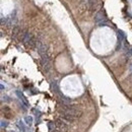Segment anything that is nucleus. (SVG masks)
<instances>
[{"mask_svg":"<svg viewBox=\"0 0 132 132\" xmlns=\"http://www.w3.org/2000/svg\"><path fill=\"white\" fill-rule=\"evenodd\" d=\"M37 51H38V53L40 54V56L48 54L47 46H46L44 43H42V42H37Z\"/></svg>","mask_w":132,"mask_h":132,"instance_id":"39448f33","label":"nucleus"},{"mask_svg":"<svg viewBox=\"0 0 132 132\" xmlns=\"http://www.w3.org/2000/svg\"><path fill=\"white\" fill-rule=\"evenodd\" d=\"M129 72H130V74H132V65H131L130 68H129Z\"/></svg>","mask_w":132,"mask_h":132,"instance_id":"f8f14e48","label":"nucleus"},{"mask_svg":"<svg viewBox=\"0 0 132 132\" xmlns=\"http://www.w3.org/2000/svg\"><path fill=\"white\" fill-rule=\"evenodd\" d=\"M19 35H20V28L18 26H15L13 28V32H12V37L15 39V38H18Z\"/></svg>","mask_w":132,"mask_h":132,"instance_id":"1a4fd4ad","label":"nucleus"},{"mask_svg":"<svg viewBox=\"0 0 132 132\" xmlns=\"http://www.w3.org/2000/svg\"><path fill=\"white\" fill-rule=\"evenodd\" d=\"M4 89V87H3V84H1V90H3Z\"/></svg>","mask_w":132,"mask_h":132,"instance_id":"ddd939ff","label":"nucleus"},{"mask_svg":"<svg viewBox=\"0 0 132 132\" xmlns=\"http://www.w3.org/2000/svg\"><path fill=\"white\" fill-rule=\"evenodd\" d=\"M55 127L58 129V130H60L61 132H67L68 131V129H69V126H68L63 120H61V119H57V120H55Z\"/></svg>","mask_w":132,"mask_h":132,"instance_id":"20e7f679","label":"nucleus"},{"mask_svg":"<svg viewBox=\"0 0 132 132\" xmlns=\"http://www.w3.org/2000/svg\"><path fill=\"white\" fill-rule=\"evenodd\" d=\"M16 126H18V128L20 132H26V129L25 127V124L24 122L21 121V120H19V121H18V123H16Z\"/></svg>","mask_w":132,"mask_h":132,"instance_id":"6e6552de","label":"nucleus"},{"mask_svg":"<svg viewBox=\"0 0 132 132\" xmlns=\"http://www.w3.org/2000/svg\"><path fill=\"white\" fill-rule=\"evenodd\" d=\"M10 132H14V131H10Z\"/></svg>","mask_w":132,"mask_h":132,"instance_id":"4468645a","label":"nucleus"},{"mask_svg":"<svg viewBox=\"0 0 132 132\" xmlns=\"http://www.w3.org/2000/svg\"><path fill=\"white\" fill-rule=\"evenodd\" d=\"M7 125H8V122H7V121H5V122H4V120H2V121H1V128L6 127Z\"/></svg>","mask_w":132,"mask_h":132,"instance_id":"9b49d317","label":"nucleus"},{"mask_svg":"<svg viewBox=\"0 0 132 132\" xmlns=\"http://www.w3.org/2000/svg\"><path fill=\"white\" fill-rule=\"evenodd\" d=\"M60 114H68L70 116L74 117L75 119L80 118L82 115V112L80 109H78L76 106L71 105V104H61L60 109Z\"/></svg>","mask_w":132,"mask_h":132,"instance_id":"f257e3e1","label":"nucleus"},{"mask_svg":"<svg viewBox=\"0 0 132 132\" xmlns=\"http://www.w3.org/2000/svg\"><path fill=\"white\" fill-rule=\"evenodd\" d=\"M51 87H52V90L54 91L55 94L60 95V88H59L58 82H57V81H52V83H51Z\"/></svg>","mask_w":132,"mask_h":132,"instance_id":"0eeeda50","label":"nucleus"},{"mask_svg":"<svg viewBox=\"0 0 132 132\" xmlns=\"http://www.w3.org/2000/svg\"><path fill=\"white\" fill-rule=\"evenodd\" d=\"M22 42H24L26 46L31 48H34V47H37V41L35 37H34L31 33H25L22 35Z\"/></svg>","mask_w":132,"mask_h":132,"instance_id":"f03ea898","label":"nucleus"},{"mask_svg":"<svg viewBox=\"0 0 132 132\" xmlns=\"http://www.w3.org/2000/svg\"><path fill=\"white\" fill-rule=\"evenodd\" d=\"M41 64L44 68V70L46 72H49L51 69V60H50V56L49 54H46L41 56Z\"/></svg>","mask_w":132,"mask_h":132,"instance_id":"7ed1b4c3","label":"nucleus"},{"mask_svg":"<svg viewBox=\"0 0 132 132\" xmlns=\"http://www.w3.org/2000/svg\"><path fill=\"white\" fill-rule=\"evenodd\" d=\"M15 93H16V96L18 97V99L20 100V102H21L22 104H24V105H25L26 107H27V106H28V102H27V100H26V97H25L24 94H22L21 91H19V90H16Z\"/></svg>","mask_w":132,"mask_h":132,"instance_id":"423d86ee","label":"nucleus"},{"mask_svg":"<svg viewBox=\"0 0 132 132\" xmlns=\"http://www.w3.org/2000/svg\"><path fill=\"white\" fill-rule=\"evenodd\" d=\"M33 122H34V120H33V117L32 116H26V118H25V123L27 125V126H31L33 125Z\"/></svg>","mask_w":132,"mask_h":132,"instance_id":"9d476101","label":"nucleus"}]
</instances>
